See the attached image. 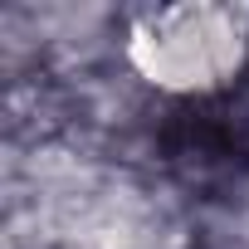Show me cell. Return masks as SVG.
Wrapping results in <instances>:
<instances>
[{
	"instance_id": "1",
	"label": "cell",
	"mask_w": 249,
	"mask_h": 249,
	"mask_svg": "<svg viewBox=\"0 0 249 249\" xmlns=\"http://www.w3.org/2000/svg\"><path fill=\"white\" fill-rule=\"evenodd\" d=\"M171 181L200 200H225L249 181V88L186 98L161 127Z\"/></svg>"
}]
</instances>
